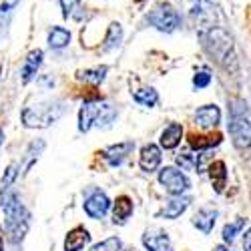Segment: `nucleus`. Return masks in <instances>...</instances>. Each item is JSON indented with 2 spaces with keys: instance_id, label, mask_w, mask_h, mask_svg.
Listing matches in <instances>:
<instances>
[{
  "instance_id": "nucleus-1",
  "label": "nucleus",
  "mask_w": 251,
  "mask_h": 251,
  "mask_svg": "<svg viewBox=\"0 0 251 251\" xmlns=\"http://www.w3.org/2000/svg\"><path fill=\"white\" fill-rule=\"evenodd\" d=\"M0 205H2V211H4V229H6L8 241L12 245L23 243L30 225V213L26 211V207L12 189L6 191L4 195H0Z\"/></svg>"
},
{
  "instance_id": "nucleus-2",
  "label": "nucleus",
  "mask_w": 251,
  "mask_h": 251,
  "mask_svg": "<svg viewBox=\"0 0 251 251\" xmlns=\"http://www.w3.org/2000/svg\"><path fill=\"white\" fill-rule=\"evenodd\" d=\"M201 45L207 50V54L211 56L219 67H223L225 71H237V54H235V47H233V38L229 36L227 30L213 26L205 32H199Z\"/></svg>"
},
{
  "instance_id": "nucleus-3",
  "label": "nucleus",
  "mask_w": 251,
  "mask_h": 251,
  "mask_svg": "<svg viewBox=\"0 0 251 251\" xmlns=\"http://www.w3.org/2000/svg\"><path fill=\"white\" fill-rule=\"evenodd\" d=\"M229 135L235 145V149L245 151L251 147V113L249 104L243 99L229 100Z\"/></svg>"
},
{
  "instance_id": "nucleus-4",
  "label": "nucleus",
  "mask_w": 251,
  "mask_h": 251,
  "mask_svg": "<svg viewBox=\"0 0 251 251\" xmlns=\"http://www.w3.org/2000/svg\"><path fill=\"white\" fill-rule=\"evenodd\" d=\"M117 119V107L107 100H87L78 111V131L89 133L93 127L107 129Z\"/></svg>"
},
{
  "instance_id": "nucleus-5",
  "label": "nucleus",
  "mask_w": 251,
  "mask_h": 251,
  "mask_svg": "<svg viewBox=\"0 0 251 251\" xmlns=\"http://www.w3.org/2000/svg\"><path fill=\"white\" fill-rule=\"evenodd\" d=\"M65 115V102L60 99H50L34 107H26L23 111V125L28 129H45L56 123Z\"/></svg>"
},
{
  "instance_id": "nucleus-6",
  "label": "nucleus",
  "mask_w": 251,
  "mask_h": 251,
  "mask_svg": "<svg viewBox=\"0 0 251 251\" xmlns=\"http://www.w3.org/2000/svg\"><path fill=\"white\" fill-rule=\"evenodd\" d=\"M145 20H147L149 26H153L159 32H165V34H171L181 26V14L169 2H159L153 10H149V14L145 16Z\"/></svg>"
},
{
  "instance_id": "nucleus-7",
  "label": "nucleus",
  "mask_w": 251,
  "mask_h": 251,
  "mask_svg": "<svg viewBox=\"0 0 251 251\" xmlns=\"http://www.w3.org/2000/svg\"><path fill=\"white\" fill-rule=\"evenodd\" d=\"M159 183L165 187L167 193L171 195H185L191 189V181L183 171L175 169V167H163L159 171Z\"/></svg>"
},
{
  "instance_id": "nucleus-8",
  "label": "nucleus",
  "mask_w": 251,
  "mask_h": 251,
  "mask_svg": "<svg viewBox=\"0 0 251 251\" xmlns=\"http://www.w3.org/2000/svg\"><path fill=\"white\" fill-rule=\"evenodd\" d=\"M82 207H85V213L91 219H102L104 215L109 213V209H111V199H109V195L104 191L95 189V191L89 193V197L85 199Z\"/></svg>"
},
{
  "instance_id": "nucleus-9",
  "label": "nucleus",
  "mask_w": 251,
  "mask_h": 251,
  "mask_svg": "<svg viewBox=\"0 0 251 251\" xmlns=\"http://www.w3.org/2000/svg\"><path fill=\"white\" fill-rule=\"evenodd\" d=\"M143 245L147 251H173L169 233L163 231L159 227H151L143 235Z\"/></svg>"
},
{
  "instance_id": "nucleus-10",
  "label": "nucleus",
  "mask_w": 251,
  "mask_h": 251,
  "mask_svg": "<svg viewBox=\"0 0 251 251\" xmlns=\"http://www.w3.org/2000/svg\"><path fill=\"white\" fill-rule=\"evenodd\" d=\"M135 149V143L133 141H125V143H117V145H111V147H107L100 155L102 159L107 161L111 167H119L125 159H127Z\"/></svg>"
},
{
  "instance_id": "nucleus-11",
  "label": "nucleus",
  "mask_w": 251,
  "mask_h": 251,
  "mask_svg": "<svg viewBox=\"0 0 251 251\" xmlns=\"http://www.w3.org/2000/svg\"><path fill=\"white\" fill-rule=\"evenodd\" d=\"M191 20H193L195 28H199V32L213 28V8L209 6V0L207 2H197L191 8Z\"/></svg>"
},
{
  "instance_id": "nucleus-12",
  "label": "nucleus",
  "mask_w": 251,
  "mask_h": 251,
  "mask_svg": "<svg viewBox=\"0 0 251 251\" xmlns=\"http://www.w3.org/2000/svg\"><path fill=\"white\" fill-rule=\"evenodd\" d=\"M219 121H221V111L217 104H205L195 113V125L201 129H215Z\"/></svg>"
},
{
  "instance_id": "nucleus-13",
  "label": "nucleus",
  "mask_w": 251,
  "mask_h": 251,
  "mask_svg": "<svg viewBox=\"0 0 251 251\" xmlns=\"http://www.w3.org/2000/svg\"><path fill=\"white\" fill-rule=\"evenodd\" d=\"M43 58H45V52L36 49V50H30L23 62V69H20V78H23L25 85H28V82L36 76L40 65H43Z\"/></svg>"
},
{
  "instance_id": "nucleus-14",
  "label": "nucleus",
  "mask_w": 251,
  "mask_h": 251,
  "mask_svg": "<svg viewBox=\"0 0 251 251\" xmlns=\"http://www.w3.org/2000/svg\"><path fill=\"white\" fill-rule=\"evenodd\" d=\"M161 149L157 147V145L149 143V145H145V147L141 149V155H139V165H141V169L143 171H147V173H153L159 169V165H161Z\"/></svg>"
},
{
  "instance_id": "nucleus-15",
  "label": "nucleus",
  "mask_w": 251,
  "mask_h": 251,
  "mask_svg": "<svg viewBox=\"0 0 251 251\" xmlns=\"http://www.w3.org/2000/svg\"><path fill=\"white\" fill-rule=\"evenodd\" d=\"M191 197H185V195H173V199H169L165 203V207L159 211V217L165 219H177L181 213H185V209L189 207Z\"/></svg>"
},
{
  "instance_id": "nucleus-16",
  "label": "nucleus",
  "mask_w": 251,
  "mask_h": 251,
  "mask_svg": "<svg viewBox=\"0 0 251 251\" xmlns=\"http://www.w3.org/2000/svg\"><path fill=\"white\" fill-rule=\"evenodd\" d=\"M89 243H91V233L82 225H78L69 231V235L65 239V251H80Z\"/></svg>"
},
{
  "instance_id": "nucleus-17",
  "label": "nucleus",
  "mask_w": 251,
  "mask_h": 251,
  "mask_svg": "<svg viewBox=\"0 0 251 251\" xmlns=\"http://www.w3.org/2000/svg\"><path fill=\"white\" fill-rule=\"evenodd\" d=\"M20 0H2L0 2V43L6 38L12 16H14V8L18 6Z\"/></svg>"
},
{
  "instance_id": "nucleus-18",
  "label": "nucleus",
  "mask_w": 251,
  "mask_h": 251,
  "mask_svg": "<svg viewBox=\"0 0 251 251\" xmlns=\"http://www.w3.org/2000/svg\"><path fill=\"white\" fill-rule=\"evenodd\" d=\"M215 219H217V211L213 209H199V211L193 215V225L199 229L201 233H211L215 227Z\"/></svg>"
},
{
  "instance_id": "nucleus-19",
  "label": "nucleus",
  "mask_w": 251,
  "mask_h": 251,
  "mask_svg": "<svg viewBox=\"0 0 251 251\" xmlns=\"http://www.w3.org/2000/svg\"><path fill=\"white\" fill-rule=\"evenodd\" d=\"M133 215V201L127 195H121L115 201V209H113V223L123 225L127 223V219Z\"/></svg>"
},
{
  "instance_id": "nucleus-20",
  "label": "nucleus",
  "mask_w": 251,
  "mask_h": 251,
  "mask_svg": "<svg viewBox=\"0 0 251 251\" xmlns=\"http://www.w3.org/2000/svg\"><path fill=\"white\" fill-rule=\"evenodd\" d=\"M183 139V127L179 123H171L169 127H165V131L161 133V147L163 149H175Z\"/></svg>"
},
{
  "instance_id": "nucleus-21",
  "label": "nucleus",
  "mask_w": 251,
  "mask_h": 251,
  "mask_svg": "<svg viewBox=\"0 0 251 251\" xmlns=\"http://www.w3.org/2000/svg\"><path fill=\"white\" fill-rule=\"evenodd\" d=\"M221 143V135H189V147L193 151H209Z\"/></svg>"
},
{
  "instance_id": "nucleus-22",
  "label": "nucleus",
  "mask_w": 251,
  "mask_h": 251,
  "mask_svg": "<svg viewBox=\"0 0 251 251\" xmlns=\"http://www.w3.org/2000/svg\"><path fill=\"white\" fill-rule=\"evenodd\" d=\"M123 43V26L119 23H111L107 28V34L102 38V52H109L119 49Z\"/></svg>"
},
{
  "instance_id": "nucleus-23",
  "label": "nucleus",
  "mask_w": 251,
  "mask_h": 251,
  "mask_svg": "<svg viewBox=\"0 0 251 251\" xmlns=\"http://www.w3.org/2000/svg\"><path fill=\"white\" fill-rule=\"evenodd\" d=\"M49 47L50 49H54V50H60V49H65V47H69V43H71V32H69V28H65V26H52L50 30H49Z\"/></svg>"
},
{
  "instance_id": "nucleus-24",
  "label": "nucleus",
  "mask_w": 251,
  "mask_h": 251,
  "mask_svg": "<svg viewBox=\"0 0 251 251\" xmlns=\"http://www.w3.org/2000/svg\"><path fill=\"white\" fill-rule=\"evenodd\" d=\"M209 177H211L215 191L221 193L225 189V185H227V167H225V163L223 161L211 163V167H209Z\"/></svg>"
},
{
  "instance_id": "nucleus-25",
  "label": "nucleus",
  "mask_w": 251,
  "mask_h": 251,
  "mask_svg": "<svg viewBox=\"0 0 251 251\" xmlns=\"http://www.w3.org/2000/svg\"><path fill=\"white\" fill-rule=\"evenodd\" d=\"M45 151V141L43 139H36V141H32L30 145H28V149H26V161H25V171L23 173H28L30 169H32V165L38 161V157H40V153Z\"/></svg>"
},
{
  "instance_id": "nucleus-26",
  "label": "nucleus",
  "mask_w": 251,
  "mask_h": 251,
  "mask_svg": "<svg viewBox=\"0 0 251 251\" xmlns=\"http://www.w3.org/2000/svg\"><path fill=\"white\" fill-rule=\"evenodd\" d=\"M107 73H109L107 67H95V69L82 71V73L78 75V78H80V80H85V82H89V85H95V87H97V85H100V82L104 80Z\"/></svg>"
},
{
  "instance_id": "nucleus-27",
  "label": "nucleus",
  "mask_w": 251,
  "mask_h": 251,
  "mask_svg": "<svg viewBox=\"0 0 251 251\" xmlns=\"http://www.w3.org/2000/svg\"><path fill=\"white\" fill-rule=\"evenodd\" d=\"M133 99H135V102L151 109V107H155V104L159 102V93L155 89H139V91L133 93Z\"/></svg>"
},
{
  "instance_id": "nucleus-28",
  "label": "nucleus",
  "mask_w": 251,
  "mask_h": 251,
  "mask_svg": "<svg viewBox=\"0 0 251 251\" xmlns=\"http://www.w3.org/2000/svg\"><path fill=\"white\" fill-rule=\"evenodd\" d=\"M58 2H60L62 16H65V18L82 20V4H80V0H58Z\"/></svg>"
},
{
  "instance_id": "nucleus-29",
  "label": "nucleus",
  "mask_w": 251,
  "mask_h": 251,
  "mask_svg": "<svg viewBox=\"0 0 251 251\" xmlns=\"http://www.w3.org/2000/svg\"><path fill=\"white\" fill-rule=\"evenodd\" d=\"M18 177V163H10L4 171V177H2V183H0V195H4L6 191L12 189V183L16 181Z\"/></svg>"
},
{
  "instance_id": "nucleus-30",
  "label": "nucleus",
  "mask_w": 251,
  "mask_h": 251,
  "mask_svg": "<svg viewBox=\"0 0 251 251\" xmlns=\"http://www.w3.org/2000/svg\"><path fill=\"white\" fill-rule=\"evenodd\" d=\"M243 225H245V219H243V217H239V219L233 221V223H227V225L223 227V241L231 245L233 239L239 235V231L243 229Z\"/></svg>"
},
{
  "instance_id": "nucleus-31",
  "label": "nucleus",
  "mask_w": 251,
  "mask_h": 251,
  "mask_svg": "<svg viewBox=\"0 0 251 251\" xmlns=\"http://www.w3.org/2000/svg\"><path fill=\"white\" fill-rule=\"evenodd\" d=\"M121 247H123V243L119 237H107L104 241L93 245L91 251H121Z\"/></svg>"
},
{
  "instance_id": "nucleus-32",
  "label": "nucleus",
  "mask_w": 251,
  "mask_h": 251,
  "mask_svg": "<svg viewBox=\"0 0 251 251\" xmlns=\"http://www.w3.org/2000/svg\"><path fill=\"white\" fill-rule=\"evenodd\" d=\"M211 80H213L211 75H209L207 71H201V73H197V75L193 76V87H195V89H205V87L211 85Z\"/></svg>"
},
{
  "instance_id": "nucleus-33",
  "label": "nucleus",
  "mask_w": 251,
  "mask_h": 251,
  "mask_svg": "<svg viewBox=\"0 0 251 251\" xmlns=\"http://www.w3.org/2000/svg\"><path fill=\"white\" fill-rule=\"evenodd\" d=\"M243 251H251V227L245 231L243 235Z\"/></svg>"
},
{
  "instance_id": "nucleus-34",
  "label": "nucleus",
  "mask_w": 251,
  "mask_h": 251,
  "mask_svg": "<svg viewBox=\"0 0 251 251\" xmlns=\"http://www.w3.org/2000/svg\"><path fill=\"white\" fill-rule=\"evenodd\" d=\"M4 249V233H2V229H0V251Z\"/></svg>"
},
{
  "instance_id": "nucleus-35",
  "label": "nucleus",
  "mask_w": 251,
  "mask_h": 251,
  "mask_svg": "<svg viewBox=\"0 0 251 251\" xmlns=\"http://www.w3.org/2000/svg\"><path fill=\"white\" fill-rule=\"evenodd\" d=\"M2 143H4V131H2V127H0V147H2Z\"/></svg>"
},
{
  "instance_id": "nucleus-36",
  "label": "nucleus",
  "mask_w": 251,
  "mask_h": 251,
  "mask_svg": "<svg viewBox=\"0 0 251 251\" xmlns=\"http://www.w3.org/2000/svg\"><path fill=\"white\" fill-rule=\"evenodd\" d=\"M215 251H231V249H229V247H223V245H219Z\"/></svg>"
},
{
  "instance_id": "nucleus-37",
  "label": "nucleus",
  "mask_w": 251,
  "mask_h": 251,
  "mask_svg": "<svg viewBox=\"0 0 251 251\" xmlns=\"http://www.w3.org/2000/svg\"><path fill=\"white\" fill-rule=\"evenodd\" d=\"M121 251H135L133 247H127V249H121Z\"/></svg>"
},
{
  "instance_id": "nucleus-38",
  "label": "nucleus",
  "mask_w": 251,
  "mask_h": 251,
  "mask_svg": "<svg viewBox=\"0 0 251 251\" xmlns=\"http://www.w3.org/2000/svg\"><path fill=\"white\" fill-rule=\"evenodd\" d=\"M193 2H207V0H193Z\"/></svg>"
},
{
  "instance_id": "nucleus-39",
  "label": "nucleus",
  "mask_w": 251,
  "mask_h": 251,
  "mask_svg": "<svg viewBox=\"0 0 251 251\" xmlns=\"http://www.w3.org/2000/svg\"><path fill=\"white\" fill-rule=\"evenodd\" d=\"M0 75H2V62H0Z\"/></svg>"
},
{
  "instance_id": "nucleus-40",
  "label": "nucleus",
  "mask_w": 251,
  "mask_h": 251,
  "mask_svg": "<svg viewBox=\"0 0 251 251\" xmlns=\"http://www.w3.org/2000/svg\"><path fill=\"white\" fill-rule=\"evenodd\" d=\"M137 2H141V0H137Z\"/></svg>"
}]
</instances>
